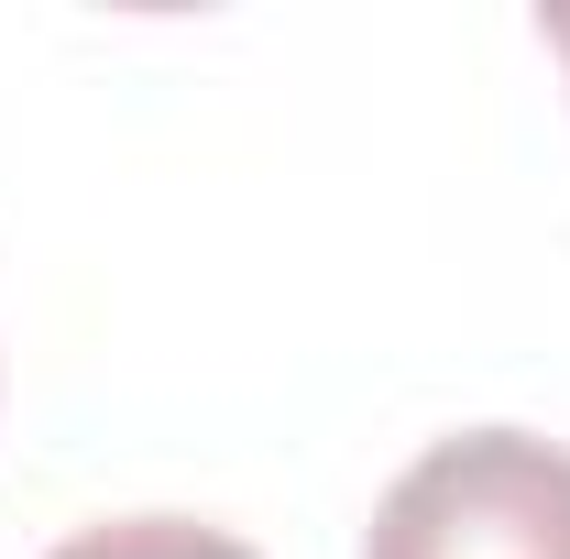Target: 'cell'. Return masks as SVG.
Masks as SVG:
<instances>
[{"mask_svg":"<svg viewBox=\"0 0 570 559\" xmlns=\"http://www.w3.org/2000/svg\"><path fill=\"white\" fill-rule=\"evenodd\" d=\"M362 559H570V450L538 428H461L373 504Z\"/></svg>","mask_w":570,"mask_h":559,"instance_id":"6da1fadb","label":"cell"},{"mask_svg":"<svg viewBox=\"0 0 570 559\" xmlns=\"http://www.w3.org/2000/svg\"><path fill=\"white\" fill-rule=\"evenodd\" d=\"M45 559H253V549L230 527H198V516H110V527H77Z\"/></svg>","mask_w":570,"mask_h":559,"instance_id":"7a4b0ae2","label":"cell"},{"mask_svg":"<svg viewBox=\"0 0 570 559\" xmlns=\"http://www.w3.org/2000/svg\"><path fill=\"white\" fill-rule=\"evenodd\" d=\"M549 45H560V67H570V0H560V11H549Z\"/></svg>","mask_w":570,"mask_h":559,"instance_id":"3957f363","label":"cell"}]
</instances>
